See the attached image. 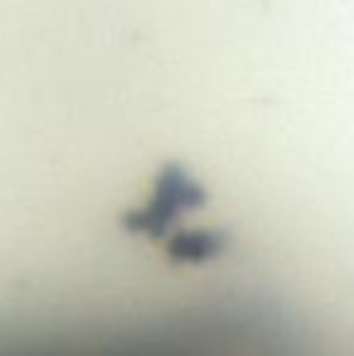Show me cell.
<instances>
[{
	"instance_id": "obj_1",
	"label": "cell",
	"mask_w": 354,
	"mask_h": 356,
	"mask_svg": "<svg viewBox=\"0 0 354 356\" xmlns=\"http://www.w3.org/2000/svg\"><path fill=\"white\" fill-rule=\"evenodd\" d=\"M207 202L204 189L184 172L179 165H168L156 182L153 199L141 209L124 218V228L129 233H141L148 238H166L182 213L199 209Z\"/></svg>"
},
{
	"instance_id": "obj_2",
	"label": "cell",
	"mask_w": 354,
	"mask_h": 356,
	"mask_svg": "<svg viewBox=\"0 0 354 356\" xmlns=\"http://www.w3.org/2000/svg\"><path fill=\"white\" fill-rule=\"evenodd\" d=\"M228 238L218 230H194L177 233L168 240V254L179 262H207L226 250Z\"/></svg>"
}]
</instances>
